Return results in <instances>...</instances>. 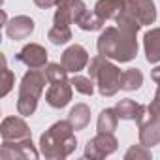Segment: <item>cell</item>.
Segmentation results:
<instances>
[{"instance_id": "20", "label": "cell", "mask_w": 160, "mask_h": 160, "mask_svg": "<svg viewBox=\"0 0 160 160\" xmlns=\"http://www.w3.org/2000/svg\"><path fill=\"white\" fill-rule=\"evenodd\" d=\"M143 85V73L138 68H128L122 72L121 77V89L122 91H138Z\"/></svg>"}, {"instance_id": "16", "label": "cell", "mask_w": 160, "mask_h": 160, "mask_svg": "<svg viewBox=\"0 0 160 160\" xmlns=\"http://www.w3.org/2000/svg\"><path fill=\"white\" fill-rule=\"evenodd\" d=\"M124 8V0H98L94 12L104 19V21H115Z\"/></svg>"}, {"instance_id": "11", "label": "cell", "mask_w": 160, "mask_h": 160, "mask_svg": "<svg viewBox=\"0 0 160 160\" xmlns=\"http://www.w3.org/2000/svg\"><path fill=\"white\" fill-rule=\"evenodd\" d=\"M0 136L2 141H21L32 138V132L21 117H6L0 124Z\"/></svg>"}, {"instance_id": "4", "label": "cell", "mask_w": 160, "mask_h": 160, "mask_svg": "<svg viewBox=\"0 0 160 160\" xmlns=\"http://www.w3.org/2000/svg\"><path fill=\"white\" fill-rule=\"evenodd\" d=\"M45 83H49V79L43 70H28L23 75L19 85V98H17V113L21 117H30L36 111Z\"/></svg>"}, {"instance_id": "13", "label": "cell", "mask_w": 160, "mask_h": 160, "mask_svg": "<svg viewBox=\"0 0 160 160\" xmlns=\"http://www.w3.org/2000/svg\"><path fill=\"white\" fill-rule=\"evenodd\" d=\"M34 27L36 25L28 15H17L4 25V30H6V36L10 40L17 42V40H27L34 32Z\"/></svg>"}, {"instance_id": "18", "label": "cell", "mask_w": 160, "mask_h": 160, "mask_svg": "<svg viewBox=\"0 0 160 160\" xmlns=\"http://www.w3.org/2000/svg\"><path fill=\"white\" fill-rule=\"evenodd\" d=\"M117 124H119V115H117L115 108H106L100 111L98 121H96L98 132H111L113 134L117 130Z\"/></svg>"}, {"instance_id": "8", "label": "cell", "mask_w": 160, "mask_h": 160, "mask_svg": "<svg viewBox=\"0 0 160 160\" xmlns=\"http://www.w3.org/2000/svg\"><path fill=\"white\" fill-rule=\"evenodd\" d=\"M89 62H91V57H89L87 49L79 43L70 45L60 57V64L68 70V73H79L89 66Z\"/></svg>"}, {"instance_id": "24", "label": "cell", "mask_w": 160, "mask_h": 160, "mask_svg": "<svg viewBox=\"0 0 160 160\" xmlns=\"http://www.w3.org/2000/svg\"><path fill=\"white\" fill-rule=\"evenodd\" d=\"M47 79H49V83L53 81H60V79H68V70L60 64V62H49L45 68H43Z\"/></svg>"}, {"instance_id": "5", "label": "cell", "mask_w": 160, "mask_h": 160, "mask_svg": "<svg viewBox=\"0 0 160 160\" xmlns=\"http://www.w3.org/2000/svg\"><path fill=\"white\" fill-rule=\"evenodd\" d=\"M119 147V141L117 138L111 134V132H98L92 139L87 141V147H85V158H91V160H102L109 154H113Z\"/></svg>"}, {"instance_id": "9", "label": "cell", "mask_w": 160, "mask_h": 160, "mask_svg": "<svg viewBox=\"0 0 160 160\" xmlns=\"http://www.w3.org/2000/svg\"><path fill=\"white\" fill-rule=\"evenodd\" d=\"M72 91H73V85H72V81H68V79L53 81V83H49V89L45 91V102L55 109H62V108H66L70 104Z\"/></svg>"}, {"instance_id": "29", "label": "cell", "mask_w": 160, "mask_h": 160, "mask_svg": "<svg viewBox=\"0 0 160 160\" xmlns=\"http://www.w3.org/2000/svg\"><path fill=\"white\" fill-rule=\"evenodd\" d=\"M151 79H152L156 85H160V66H156V68L151 72Z\"/></svg>"}, {"instance_id": "10", "label": "cell", "mask_w": 160, "mask_h": 160, "mask_svg": "<svg viewBox=\"0 0 160 160\" xmlns=\"http://www.w3.org/2000/svg\"><path fill=\"white\" fill-rule=\"evenodd\" d=\"M47 58H49V53L40 43H27L17 55V60L23 62L28 70H42V68H45L49 64Z\"/></svg>"}, {"instance_id": "19", "label": "cell", "mask_w": 160, "mask_h": 160, "mask_svg": "<svg viewBox=\"0 0 160 160\" xmlns=\"http://www.w3.org/2000/svg\"><path fill=\"white\" fill-rule=\"evenodd\" d=\"M104 23H106V21H104L94 10H92V12L87 10L81 17L77 19L75 25L81 28V30H85V32H94V30H102V28H104Z\"/></svg>"}, {"instance_id": "14", "label": "cell", "mask_w": 160, "mask_h": 160, "mask_svg": "<svg viewBox=\"0 0 160 160\" xmlns=\"http://www.w3.org/2000/svg\"><path fill=\"white\" fill-rule=\"evenodd\" d=\"M143 51L145 58L149 64H158L160 62V27L151 28L143 36Z\"/></svg>"}, {"instance_id": "6", "label": "cell", "mask_w": 160, "mask_h": 160, "mask_svg": "<svg viewBox=\"0 0 160 160\" xmlns=\"http://www.w3.org/2000/svg\"><path fill=\"white\" fill-rule=\"evenodd\" d=\"M87 12V6L83 0H58L57 12L53 17V25L58 27H70L72 23H77V19Z\"/></svg>"}, {"instance_id": "27", "label": "cell", "mask_w": 160, "mask_h": 160, "mask_svg": "<svg viewBox=\"0 0 160 160\" xmlns=\"http://www.w3.org/2000/svg\"><path fill=\"white\" fill-rule=\"evenodd\" d=\"M149 115L152 119H158L160 121V85L156 89V94H154V100L149 104Z\"/></svg>"}, {"instance_id": "15", "label": "cell", "mask_w": 160, "mask_h": 160, "mask_svg": "<svg viewBox=\"0 0 160 160\" xmlns=\"http://www.w3.org/2000/svg\"><path fill=\"white\" fill-rule=\"evenodd\" d=\"M139 143L145 147H154L160 143V121L149 117L143 124H139Z\"/></svg>"}, {"instance_id": "3", "label": "cell", "mask_w": 160, "mask_h": 160, "mask_svg": "<svg viewBox=\"0 0 160 160\" xmlns=\"http://www.w3.org/2000/svg\"><path fill=\"white\" fill-rule=\"evenodd\" d=\"M89 77L96 83L100 96L111 98L121 89L122 72H121V68L115 62H111V58H106L102 55H96L89 62Z\"/></svg>"}, {"instance_id": "22", "label": "cell", "mask_w": 160, "mask_h": 160, "mask_svg": "<svg viewBox=\"0 0 160 160\" xmlns=\"http://www.w3.org/2000/svg\"><path fill=\"white\" fill-rule=\"evenodd\" d=\"M47 38L51 40L53 45H64L72 40V30L70 27H58V25H53L47 32Z\"/></svg>"}, {"instance_id": "2", "label": "cell", "mask_w": 160, "mask_h": 160, "mask_svg": "<svg viewBox=\"0 0 160 160\" xmlns=\"http://www.w3.org/2000/svg\"><path fill=\"white\" fill-rule=\"evenodd\" d=\"M77 147L75 130L70 121H58L40 136V152L47 160L68 158Z\"/></svg>"}, {"instance_id": "25", "label": "cell", "mask_w": 160, "mask_h": 160, "mask_svg": "<svg viewBox=\"0 0 160 160\" xmlns=\"http://www.w3.org/2000/svg\"><path fill=\"white\" fill-rule=\"evenodd\" d=\"M152 156V152H151V147H145V145H132L128 151H126V154H124V158L126 160H149Z\"/></svg>"}, {"instance_id": "26", "label": "cell", "mask_w": 160, "mask_h": 160, "mask_svg": "<svg viewBox=\"0 0 160 160\" xmlns=\"http://www.w3.org/2000/svg\"><path fill=\"white\" fill-rule=\"evenodd\" d=\"M2 75H4V89H2V96H8V94H10V91H12V89H13V85H15V75H13V72H12L8 66H4Z\"/></svg>"}, {"instance_id": "1", "label": "cell", "mask_w": 160, "mask_h": 160, "mask_svg": "<svg viewBox=\"0 0 160 160\" xmlns=\"http://www.w3.org/2000/svg\"><path fill=\"white\" fill-rule=\"evenodd\" d=\"M98 55L115 62H130L138 55V32L122 27H108L96 42Z\"/></svg>"}, {"instance_id": "12", "label": "cell", "mask_w": 160, "mask_h": 160, "mask_svg": "<svg viewBox=\"0 0 160 160\" xmlns=\"http://www.w3.org/2000/svg\"><path fill=\"white\" fill-rule=\"evenodd\" d=\"M124 8L139 21L141 27H149L156 21V6L152 0H124Z\"/></svg>"}, {"instance_id": "17", "label": "cell", "mask_w": 160, "mask_h": 160, "mask_svg": "<svg viewBox=\"0 0 160 160\" xmlns=\"http://www.w3.org/2000/svg\"><path fill=\"white\" fill-rule=\"evenodd\" d=\"M68 121L72 122L73 130H85L91 122V108L87 104H75L70 113H68Z\"/></svg>"}, {"instance_id": "21", "label": "cell", "mask_w": 160, "mask_h": 160, "mask_svg": "<svg viewBox=\"0 0 160 160\" xmlns=\"http://www.w3.org/2000/svg\"><path fill=\"white\" fill-rule=\"evenodd\" d=\"M139 106H141V104H136V102L130 100V98H122V100L117 102L115 111H117L119 119H124V121H136V119H138V113H139Z\"/></svg>"}, {"instance_id": "28", "label": "cell", "mask_w": 160, "mask_h": 160, "mask_svg": "<svg viewBox=\"0 0 160 160\" xmlns=\"http://www.w3.org/2000/svg\"><path fill=\"white\" fill-rule=\"evenodd\" d=\"M57 2H58V0H34V4H36L40 10H49V8L57 6Z\"/></svg>"}, {"instance_id": "23", "label": "cell", "mask_w": 160, "mask_h": 160, "mask_svg": "<svg viewBox=\"0 0 160 160\" xmlns=\"http://www.w3.org/2000/svg\"><path fill=\"white\" fill-rule=\"evenodd\" d=\"M70 81H72L73 89H75L79 94H83V96H92V92H94V81H92L91 77H85V75L75 73Z\"/></svg>"}, {"instance_id": "7", "label": "cell", "mask_w": 160, "mask_h": 160, "mask_svg": "<svg viewBox=\"0 0 160 160\" xmlns=\"http://www.w3.org/2000/svg\"><path fill=\"white\" fill-rule=\"evenodd\" d=\"M40 154L42 152L36 151L32 138L21 139V141H2V147H0V158H4V160H15V158L36 160Z\"/></svg>"}]
</instances>
